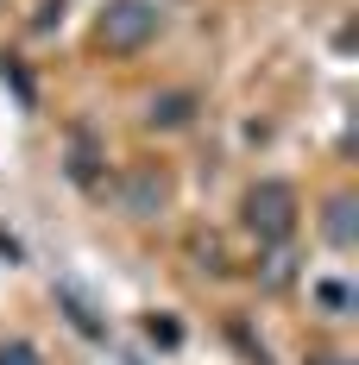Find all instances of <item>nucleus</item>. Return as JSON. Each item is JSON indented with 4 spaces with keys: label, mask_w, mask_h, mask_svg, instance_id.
I'll return each instance as SVG.
<instances>
[{
    "label": "nucleus",
    "mask_w": 359,
    "mask_h": 365,
    "mask_svg": "<svg viewBox=\"0 0 359 365\" xmlns=\"http://www.w3.org/2000/svg\"><path fill=\"white\" fill-rule=\"evenodd\" d=\"M32 359H38L32 346H0V365H32Z\"/></svg>",
    "instance_id": "7ed1b4c3"
},
{
    "label": "nucleus",
    "mask_w": 359,
    "mask_h": 365,
    "mask_svg": "<svg viewBox=\"0 0 359 365\" xmlns=\"http://www.w3.org/2000/svg\"><path fill=\"white\" fill-rule=\"evenodd\" d=\"M258 208H265V227H271V233H284V227H290V215H284L290 195H284V189H265V195H252V215H258Z\"/></svg>",
    "instance_id": "f03ea898"
},
{
    "label": "nucleus",
    "mask_w": 359,
    "mask_h": 365,
    "mask_svg": "<svg viewBox=\"0 0 359 365\" xmlns=\"http://www.w3.org/2000/svg\"><path fill=\"white\" fill-rule=\"evenodd\" d=\"M145 32H151V13H145L139 0L113 6V13H108V26H101V38H108V44H120V51H126V44H139Z\"/></svg>",
    "instance_id": "f257e3e1"
}]
</instances>
